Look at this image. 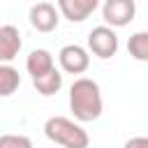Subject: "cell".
I'll use <instances>...</instances> for the list:
<instances>
[{
  "mask_svg": "<svg viewBox=\"0 0 148 148\" xmlns=\"http://www.w3.org/2000/svg\"><path fill=\"white\" fill-rule=\"evenodd\" d=\"M88 49L97 58H102V60L116 56V51H118V35H116V30L109 28V25L92 28L88 32Z\"/></svg>",
  "mask_w": 148,
  "mask_h": 148,
  "instance_id": "4",
  "label": "cell"
},
{
  "mask_svg": "<svg viewBox=\"0 0 148 148\" xmlns=\"http://www.w3.org/2000/svg\"><path fill=\"white\" fill-rule=\"evenodd\" d=\"M0 148H32V141L23 134H2Z\"/></svg>",
  "mask_w": 148,
  "mask_h": 148,
  "instance_id": "13",
  "label": "cell"
},
{
  "mask_svg": "<svg viewBox=\"0 0 148 148\" xmlns=\"http://www.w3.org/2000/svg\"><path fill=\"white\" fill-rule=\"evenodd\" d=\"M32 86H35V90H37L39 95L51 97V95H56V92L62 88V74L53 67L51 72H46V74H42V76H37V79H32Z\"/></svg>",
  "mask_w": 148,
  "mask_h": 148,
  "instance_id": "10",
  "label": "cell"
},
{
  "mask_svg": "<svg viewBox=\"0 0 148 148\" xmlns=\"http://www.w3.org/2000/svg\"><path fill=\"white\" fill-rule=\"evenodd\" d=\"M97 7H99V0H58V12L72 23L86 21Z\"/></svg>",
  "mask_w": 148,
  "mask_h": 148,
  "instance_id": "7",
  "label": "cell"
},
{
  "mask_svg": "<svg viewBox=\"0 0 148 148\" xmlns=\"http://www.w3.org/2000/svg\"><path fill=\"white\" fill-rule=\"evenodd\" d=\"M53 67H56L53 56H51V51H46V49H32V51L28 53V58H25V69H28V74H30L32 79L51 72Z\"/></svg>",
  "mask_w": 148,
  "mask_h": 148,
  "instance_id": "9",
  "label": "cell"
},
{
  "mask_svg": "<svg viewBox=\"0 0 148 148\" xmlns=\"http://www.w3.org/2000/svg\"><path fill=\"white\" fill-rule=\"evenodd\" d=\"M136 16V2L134 0H104L102 5V18L109 28H123L130 25Z\"/></svg>",
  "mask_w": 148,
  "mask_h": 148,
  "instance_id": "3",
  "label": "cell"
},
{
  "mask_svg": "<svg viewBox=\"0 0 148 148\" xmlns=\"http://www.w3.org/2000/svg\"><path fill=\"white\" fill-rule=\"evenodd\" d=\"M28 18H30V25H32L37 32H53V30L58 28V21H60L58 9H56L51 2H35V5L30 7Z\"/></svg>",
  "mask_w": 148,
  "mask_h": 148,
  "instance_id": "6",
  "label": "cell"
},
{
  "mask_svg": "<svg viewBox=\"0 0 148 148\" xmlns=\"http://www.w3.org/2000/svg\"><path fill=\"white\" fill-rule=\"evenodd\" d=\"M21 86V74L16 67L9 62H0V97H9L18 90Z\"/></svg>",
  "mask_w": 148,
  "mask_h": 148,
  "instance_id": "11",
  "label": "cell"
},
{
  "mask_svg": "<svg viewBox=\"0 0 148 148\" xmlns=\"http://www.w3.org/2000/svg\"><path fill=\"white\" fill-rule=\"evenodd\" d=\"M127 53L139 62H148V30H139L127 39Z\"/></svg>",
  "mask_w": 148,
  "mask_h": 148,
  "instance_id": "12",
  "label": "cell"
},
{
  "mask_svg": "<svg viewBox=\"0 0 148 148\" xmlns=\"http://www.w3.org/2000/svg\"><path fill=\"white\" fill-rule=\"evenodd\" d=\"M44 134L49 141H53L60 148H88L90 143L88 132L79 123L65 116H51L44 123Z\"/></svg>",
  "mask_w": 148,
  "mask_h": 148,
  "instance_id": "2",
  "label": "cell"
},
{
  "mask_svg": "<svg viewBox=\"0 0 148 148\" xmlns=\"http://www.w3.org/2000/svg\"><path fill=\"white\" fill-rule=\"evenodd\" d=\"M58 62L62 67V72L67 74H83L88 67H90V56L83 46L79 44H67L60 49L58 53Z\"/></svg>",
  "mask_w": 148,
  "mask_h": 148,
  "instance_id": "5",
  "label": "cell"
},
{
  "mask_svg": "<svg viewBox=\"0 0 148 148\" xmlns=\"http://www.w3.org/2000/svg\"><path fill=\"white\" fill-rule=\"evenodd\" d=\"M23 46L16 25H0V62H12Z\"/></svg>",
  "mask_w": 148,
  "mask_h": 148,
  "instance_id": "8",
  "label": "cell"
},
{
  "mask_svg": "<svg viewBox=\"0 0 148 148\" xmlns=\"http://www.w3.org/2000/svg\"><path fill=\"white\" fill-rule=\"evenodd\" d=\"M123 148H148V136H132L125 141Z\"/></svg>",
  "mask_w": 148,
  "mask_h": 148,
  "instance_id": "14",
  "label": "cell"
},
{
  "mask_svg": "<svg viewBox=\"0 0 148 148\" xmlns=\"http://www.w3.org/2000/svg\"><path fill=\"white\" fill-rule=\"evenodd\" d=\"M69 109L79 123H92L102 116L104 102H102V90L99 83L81 76L69 86Z\"/></svg>",
  "mask_w": 148,
  "mask_h": 148,
  "instance_id": "1",
  "label": "cell"
}]
</instances>
